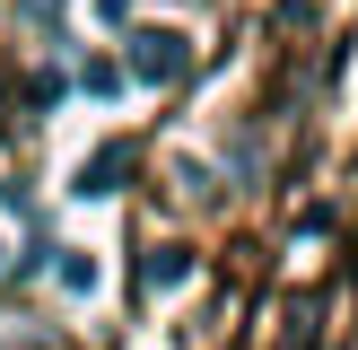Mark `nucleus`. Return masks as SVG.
Here are the masks:
<instances>
[{
	"label": "nucleus",
	"mask_w": 358,
	"mask_h": 350,
	"mask_svg": "<svg viewBox=\"0 0 358 350\" xmlns=\"http://www.w3.org/2000/svg\"><path fill=\"white\" fill-rule=\"evenodd\" d=\"M131 79H149V88H166V79H184V35H166V27H149V35H131Z\"/></svg>",
	"instance_id": "nucleus-1"
},
{
	"label": "nucleus",
	"mask_w": 358,
	"mask_h": 350,
	"mask_svg": "<svg viewBox=\"0 0 358 350\" xmlns=\"http://www.w3.org/2000/svg\"><path fill=\"white\" fill-rule=\"evenodd\" d=\"M149 280H157V289H175V280H184V245H157V262H149Z\"/></svg>",
	"instance_id": "nucleus-2"
}]
</instances>
